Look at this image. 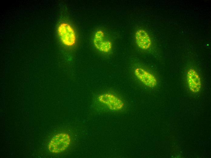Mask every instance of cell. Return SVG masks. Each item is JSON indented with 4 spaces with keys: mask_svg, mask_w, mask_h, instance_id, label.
<instances>
[{
    "mask_svg": "<svg viewBox=\"0 0 211 158\" xmlns=\"http://www.w3.org/2000/svg\"><path fill=\"white\" fill-rule=\"evenodd\" d=\"M71 142L70 135L65 132L58 133L54 136L49 141L48 149L51 153L57 154L65 151Z\"/></svg>",
    "mask_w": 211,
    "mask_h": 158,
    "instance_id": "6da1fadb",
    "label": "cell"
},
{
    "mask_svg": "<svg viewBox=\"0 0 211 158\" xmlns=\"http://www.w3.org/2000/svg\"><path fill=\"white\" fill-rule=\"evenodd\" d=\"M58 33L60 40L65 46L72 47L76 42L77 36L75 31L73 27L66 22H62L59 26Z\"/></svg>",
    "mask_w": 211,
    "mask_h": 158,
    "instance_id": "7a4b0ae2",
    "label": "cell"
},
{
    "mask_svg": "<svg viewBox=\"0 0 211 158\" xmlns=\"http://www.w3.org/2000/svg\"><path fill=\"white\" fill-rule=\"evenodd\" d=\"M98 100L113 111H121L125 106L124 102L121 98L110 93H104L99 94L98 97Z\"/></svg>",
    "mask_w": 211,
    "mask_h": 158,
    "instance_id": "3957f363",
    "label": "cell"
},
{
    "mask_svg": "<svg viewBox=\"0 0 211 158\" xmlns=\"http://www.w3.org/2000/svg\"><path fill=\"white\" fill-rule=\"evenodd\" d=\"M93 43L95 48L101 52L109 53L112 50V42L101 30H98L94 33Z\"/></svg>",
    "mask_w": 211,
    "mask_h": 158,
    "instance_id": "277c9868",
    "label": "cell"
},
{
    "mask_svg": "<svg viewBox=\"0 0 211 158\" xmlns=\"http://www.w3.org/2000/svg\"><path fill=\"white\" fill-rule=\"evenodd\" d=\"M134 73L136 78L147 87L154 88L157 86V81L156 77L145 69L137 67L134 69Z\"/></svg>",
    "mask_w": 211,
    "mask_h": 158,
    "instance_id": "5b68a950",
    "label": "cell"
},
{
    "mask_svg": "<svg viewBox=\"0 0 211 158\" xmlns=\"http://www.w3.org/2000/svg\"><path fill=\"white\" fill-rule=\"evenodd\" d=\"M187 80L190 90L193 93L199 91L201 87L200 77L195 70L193 68L189 69L187 73Z\"/></svg>",
    "mask_w": 211,
    "mask_h": 158,
    "instance_id": "8992f818",
    "label": "cell"
},
{
    "mask_svg": "<svg viewBox=\"0 0 211 158\" xmlns=\"http://www.w3.org/2000/svg\"><path fill=\"white\" fill-rule=\"evenodd\" d=\"M135 38L136 43L140 48L147 50L150 47L151 41L149 35L145 30H137L135 33Z\"/></svg>",
    "mask_w": 211,
    "mask_h": 158,
    "instance_id": "52a82bcc",
    "label": "cell"
}]
</instances>
